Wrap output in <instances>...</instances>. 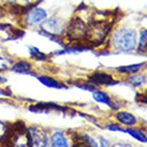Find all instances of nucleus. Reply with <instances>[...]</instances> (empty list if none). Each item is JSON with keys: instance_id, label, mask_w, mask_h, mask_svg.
Instances as JSON below:
<instances>
[{"instance_id": "nucleus-1", "label": "nucleus", "mask_w": 147, "mask_h": 147, "mask_svg": "<svg viewBox=\"0 0 147 147\" xmlns=\"http://www.w3.org/2000/svg\"><path fill=\"white\" fill-rule=\"evenodd\" d=\"M107 43L110 50L116 54L134 52L136 51L138 46V31L134 27H127V26L112 27Z\"/></svg>"}, {"instance_id": "nucleus-2", "label": "nucleus", "mask_w": 147, "mask_h": 147, "mask_svg": "<svg viewBox=\"0 0 147 147\" xmlns=\"http://www.w3.org/2000/svg\"><path fill=\"white\" fill-rule=\"evenodd\" d=\"M111 23L109 22H100V20H92L88 24L87 28V36H86L84 42L90 47H98L102 46L103 43L107 42L111 31Z\"/></svg>"}, {"instance_id": "nucleus-3", "label": "nucleus", "mask_w": 147, "mask_h": 147, "mask_svg": "<svg viewBox=\"0 0 147 147\" xmlns=\"http://www.w3.org/2000/svg\"><path fill=\"white\" fill-rule=\"evenodd\" d=\"M50 16L48 11L44 7L30 4L26 8L20 9V23L27 28H38L40 24Z\"/></svg>"}, {"instance_id": "nucleus-4", "label": "nucleus", "mask_w": 147, "mask_h": 147, "mask_svg": "<svg viewBox=\"0 0 147 147\" xmlns=\"http://www.w3.org/2000/svg\"><path fill=\"white\" fill-rule=\"evenodd\" d=\"M38 28H40L42 31L47 32L48 35L54 36L55 39H58L59 42L63 44V39L66 36L67 22L63 19V18H60V16L52 15V16H48Z\"/></svg>"}, {"instance_id": "nucleus-5", "label": "nucleus", "mask_w": 147, "mask_h": 147, "mask_svg": "<svg viewBox=\"0 0 147 147\" xmlns=\"http://www.w3.org/2000/svg\"><path fill=\"white\" fill-rule=\"evenodd\" d=\"M5 143L13 147H31L27 126H24L23 123L11 124V130H9Z\"/></svg>"}, {"instance_id": "nucleus-6", "label": "nucleus", "mask_w": 147, "mask_h": 147, "mask_svg": "<svg viewBox=\"0 0 147 147\" xmlns=\"http://www.w3.org/2000/svg\"><path fill=\"white\" fill-rule=\"evenodd\" d=\"M87 28H88V24L84 23L83 20L78 19L76 16H74L71 19V22L67 23L64 39H68L70 42H74V43L84 42L86 36H87Z\"/></svg>"}, {"instance_id": "nucleus-7", "label": "nucleus", "mask_w": 147, "mask_h": 147, "mask_svg": "<svg viewBox=\"0 0 147 147\" xmlns=\"http://www.w3.org/2000/svg\"><path fill=\"white\" fill-rule=\"evenodd\" d=\"M28 136H30V142L31 147H48L50 146V140L48 135L50 131L39 126H28L27 127Z\"/></svg>"}, {"instance_id": "nucleus-8", "label": "nucleus", "mask_w": 147, "mask_h": 147, "mask_svg": "<svg viewBox=\"0 0 147 147\" xmlns=\"http://www.w3.org/2000/svg\"><path fill=\"white\" fill-rule=\"evenodd\" d=\"M50 147H70L72 144V135L71 132H67L60 128H54L50 131L48 135Z\"/></svg>"}, {"instance_id": "nucleus-9", "label": "nucleus", "mask_w": 147, "mask_h": 147, "mask_svg": "<svg viewBox=\"0 0 147 147\" xmlns=\"http://www.w3.org/2000/svg\"><path fill=\"white\" fill-rule=\"evenodd\" d=\"M86 80L90 82L91 84L96 86V87H100V86H114L120 83L119 79H115V76L112 74L103 72V71H95Z\"/></svg>"}, {"instance_id": "nucleus-10", "label": "nucleus", "mask_w": 147, "mask_h": 147, "mask_svg": "<svg viewBox=\"0 0 147 147\" xmlns=\"http://www.w3.org/2000/svg\"><path fill=\"white\" fill-rule=\"evenodd\" d=\"M74 146H84V147H98V139H95L88 131H76L71 132Z\"/></svg>"}, {"instance_id": "nucleus-11", "label": "nucleus", "mask_w": 147, "mask_h": 147, "mask_svg": "<svg viewBox=\"0 0 147 147\" xmlns=\"http://www.w3.org/2000/svg\"><path fill=\"white\" fill-rule=\"evenodd\" d=\"M9 71L18 75H30V76L36 78L38 74L34 71V64L28 62L26 59H20V60H13L12 66L9 67Z\"/></svg>"}, {"instance_id": "nucleus-12", "label": "nucleus", "mask_w": 147, "mask_h": 147, "mask_svg": "<svg viewBox=\"0 0 147 147\" xmlns=\"http://www.w3.org/2000/svg\"><path fill=\"white\" fill-rule=\"evenodd\" d=\"M114 118H115V122L123 126V127H134V126H138L139 124V120L132 112L130 111H124V110L119 109L116 110L115 114H114Z\"/></svg>"}, {"instance_id": "nucleus-13", "label": "nucleus", "mask_w": 147, "mask_h": 147, "mask_svg": "<svg viewBox=\"0 0 147 147\" xmlns=\"http://www.w3.org/2000/svg\"><path fill=\"white\" fill-rule=\"evenodd\" d=\"M90 48H91L90 46H82L80 43H75V44H71V46L63 44V47L60 50H56L54 52H51L50 56L51 58H55V56H63V55H75V54H80L83 51L90 50Z\"/></svg>"}, {"instance_id": "nucleus-14", "label": "nucleus", "mask_w": 147, "mask_h": 147, "mask_svg": "<svg viewBox=\"0 0 147 147\" xmlns=\"http://www.w3.org/2000/svg\"><path fill=\"white\" fill-rule=\"evenodd\" d=\"M36 79H38L39 83H42L44 87L47 88H55V90H67L70 86L60 82L59 79L54 76H50V75H36Z\"/></svg>"}, {"instance_id": "nucleus-15", "label": "nucleus", "mask_w": 147, "mask_h": 147, "mask_svg": "<svg viewBox=\"0 0 147 147\" xmlns=\"http://www.w3.org/2000/svg\"><path fill=\"white\" fill-rule=\"evenodd\" d=\"M146 67V63H135V64H127V66H120V67H116L114 68L116 74L119 75H131V74H136V72H140Z\"/></svg>"}, {"instance_id": "nucleus-16", "label": "nucleus", "mask_w": 147, "mask_h": 147, "mask_svg": "<svg viewBox=\"0 0 147 147\" xmlns=\"http://www.w3.org/2000/svg\"><path fill=\"white\" fill-rule=\"evenodd\" d=\"M147 82V76L144 74L136 72V74H131L126 76V83L128 86H131L132 88H142Z\"/></svg>"}, {"instance_id": "nucleus-17", "label": "nucleus", "mask_w": 147, "mask_h": 147, "mask_svg": "<svg viewBox=\"0 0 147 147\" xmlns=\"http://www.w3.org/2000/svg\"><path fill=\"white\" fill-rule=\"evenodd\" d=\"M122 132L132 136L134 139L140 142V143H147V131L140 130V128H136V126H134V127H123V131Z\"/></svg>"}, {"instance_id": "nucleus-18", "label": "nucleus", "mask_w": 147, "mask_h": 147, "mask_svg": "<svg viewBox=\"0 0 147 147\" xmlns=\"http://www.w3.org/2000/svg\"><path fill=\"white\" fill-rule=\"evenodd\" d=\"M27 50H28V54H30V56H31V59L34 62L46 63L51 59L50 55L44 54L43 51H40L38 47H35V46H27Z\"/></svg>"}, {"instance_id": "nucleus-19", "label": "nucleus", "mask_w": 147, "mask_h": 147, "mask_svg": "<svg viewBox=\"0 0 147 147\" xmlns=\"http://www.w3.org/2000/svg\"><path fill=\"white\" fill-rule=\"evenodd\" d=\"M91 94H92L94 100L96 102V103L106 105V106H109V107L111 106L112 96L110 95L109 92H106V91H103V90H100V88H96V90H94Z\"/></svg>"}, {"instance_id": "nucleus-20", "label": "nucleus", "mask_w": 147, "mask_h": 147, "mask_svg": "<svg viewBox=\"0 0 147 147\" xmlns=\"http://www.w3.org/2000/svg\"><path fill=\"white\" fill-rule=\"evenodd\" d=\"M136 51H139L142 54H147V28L142 27L138 31V46Z\"/></svg>"}, {"instance_id": "nucleus-21", "label": "nucleus", "mask_w": 147, "mask_h": 147, "mask_svg": "<svg viewBox=\"0 0 147 147\" xmlns=\"http://www.w3.org/2000/svg\"><path fill=\"white\" fill-rule=\"evenodd\" d=\"M9 130H11V123H8L7 120L0 119V144L5 143L8 134H9Z\"/></svg>"}, {"instance_id": "nucleus-22", "label": "nucleus", "mask_w": 147, "mask_h": 147, "mask_svg": "<svg viewBox=\"0 0 147 147\" xmlns=\"http://www.w3.org/2000/svg\"><path fill=\"white\" fill-rule=\"evenodd\" d=\"M12 63H13V59L11 56L0 54V74L5 72V71H9V67L12 66Z\"/></svg>"}, {"instance_id": "nucleus-23", "label": "nucleus", "mask_w": 147, "mask_h": 147, "mask_svg": "<svg viewBox=\"0 0 147 147\" xmlns=\"http://www.w3.org/2000/svg\"><path fill=\"white\" fill-rule=\"evenodd\" d=\"M71 84H72L74 87H76V88H80V90H83V91H90V92H92L94 90L99 88V87L91 84V83L87 82V80H84V82H74V83H71Z\"/></svg>"}, {"instance_id": "nucleus-24", "label": "nucleus", "mask_w": 147, "mask_h": 147, "mask_svg": "<svg viewBox=\"0 0 147 147\" xmlns=\"http://www.w3.org/2000/svg\"><path fill=\"white\" fill-rule=\"evenodd\" d=\"M105 128H107L109 131H112V132H122L123 131V126H120L118 122H109V123H106Z\"/></svg>"}, {"instance_id": "nucleus-25", "label": "nucleus", "mask_w": 147, "mask_h": 147, "mask_svg": "<svg viewBox=\"0 0 147 147\" xmlns=\"http://www.w3.org/2000/svg\"><path fill=\"white\" fill-rule=\"evenodd\" d=\"M98 143H99V147H110V146H112L111 140L107 139V138H106V136H103V135L98 136Z\"/></svg>"}, {"instance_id": "nucleus-26", "label": "nucleus", "mask_w": 147, "mask_h": 147, "mask_svg": "<svg viewBox=\"0 0 147 147\" xmlns=\"http://www.w3.org/2000/svg\"><path fill=\"white\" fill-rule=\"evenodd\" d=\"M112 146H115V147H131L132 144L128 143V142H124V140H118V142L114 143Z\"/></svg>"}, {"instance_id": "nucleus-27", "label": "nucleus", "mask_w": 147, "mask_h": 147, "mask_svg": "<svg viewBox=\"0 0 147 147\" xmlns=\"http://www.w3.org/2000/svg\"><path fill=\"white\" fill-rule=\"evenodd\" d=\"M8 83V79L5 76H4L3 74H0V87H3V86H5Z\"/></svg>"}, {"instance_id": "nucleus-28", "label": "nucleus", "mask_w": 147, "mask_h": 147, "mask_svg": "<svg viewBox=\"0 0 147 147\" xmlns=\"http://www.w3.org/2000/svg\"><path fill=\"white\" fill-rule=\"evenodd\" d=\"M138 99H139V102H140V103H142V105L147 106V95H144V94H142V95H140V96L138 98Z\"/></svg>"}, {"instance_id": "nucleus-29", "label": "nucleus", "mask_w": 147, "mask_h": 147, "mask_svg": "<svg viewBox=\"0 0 147 147\" xmlns=\"http://www.w3.org/2000/svg\"><path fill=\"white\" fill-rule=\"evenodd\" d=\"M5 5V0H0V7H4Z\"/></svg>"}, {"instance_id": "nucleus-30", "label": "nucleus", "mask_w": 147, "mask_h": 147, "mask_svg": "<svg viewBox=\"0 0 147 147\" xmlns=\"http://www.w3.org/2000/svg\"><path fill=\"white\" fill-rule=\"evenodd\" d=\"M143 94H144V95H147V90H144V92H143Z\"/></svg>"}]
</instances>
